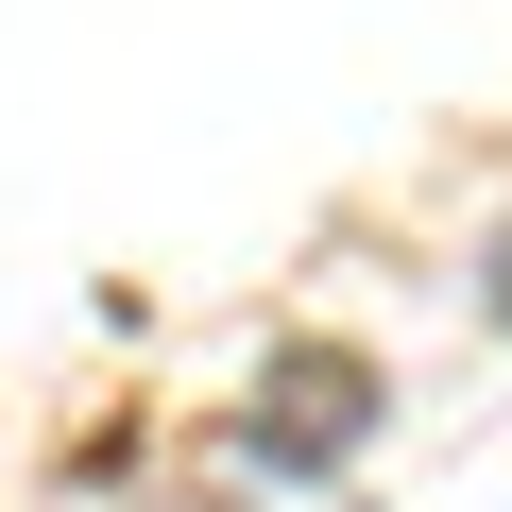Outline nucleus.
<instances>
[{
	"instance_id": "obj_1",
	"label": "nucleus",
	"mask_w": 512,
	"mask_h": 512,
	"mask_svg": "<svg viewBox=\"0 0 512 512\" xmlns=\"http://www.w3.org/2000/svg\"><path fill=\"white\" fill-rule=\"evenodd\" d=\"M376 359L359 342H274V359H256V410H239V444L256 461H274V478H325V461H359L376 444Z\"/></svg>"
},
{
	"instance_id": "obj_2",
	"label": "nucleus",
	"mask_w": 512,
	"mask_h": 512,
	"mask_svg": "<svg viewBox=\"0 0 512 512\" xmlns=\"http://www.w3.org/2000/svg\"><path fill=\"white\" fill-rule=\"evenodd\" d=\"M478 308H495V325H512V239H495V274H478Z\"/></svg>"
},
{
	"instance_id": "obj_3",
	"label": "nucleus",
	"mask_w": 512,
	"mask_h": 512,
	"mask_svg": "<svg viewBox=\"0 0 512 512\" xmlns=\"http://www.w3.org/2000/svg\"><path fill=\"white\" fill-rule=\"evenodd\" d=\"M171 512H222V495H171Z\"/></svg>"
}]
</instances>
